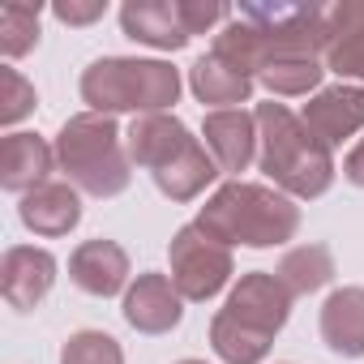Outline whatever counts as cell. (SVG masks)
<instances>
[{
  "label": "cell",
  "instance_id": "obj_6",
  "mask_svg": "<svg viewBox=\"0 0 364 364\" xmlns=\"http://www.w3.org/2000/svg\"><path fill=\"white\" fill-rule=\"evenodd\" d=\"M228 313H232L236 321H245V326H253V330H262V334L274 338V334L283 330L287 313H291V291L279 283V274L253 270V274H245V279L232 287Z\"/></svg>",
  "mask_w": 364,
  "mask_h": 364
},
{
  "label": "cell",
  "instance_id": "obj_29",
  "mask_svg": "<svg viewBox=\"0 0 364 364\" xmlns=\"http://www.w3.org/2000/svg\"><path fill=\"white\" fill-rule=\"evenodd\" d=\"M180 364H206V360H180Z\"/></svg>",
  "mask_w": 364,
  "mask_h": 364
},
{
  "label": "cell",
  "instance_id": "obj_15",
  "mask_svg": "<svg viewBox=\"0 0 364 364\" xmlns=\"http://www.w3.org/2000/svg\"><path fill=\"white\" fill-rule=\"evenodd\" d=\"M326 65L338 77H364V0L326 9Z\"/></svg>",
  "mask_w": 364,
  "mask_h": 364
},
{
  "label": "cell",
  "instance_id": "obj_9",
  "mask_svg": "<svg viewBox=\"0 0 364 364\" xmlns=\"http://www.w3.org/2000/svg\"><path fill=\"white\" fill-rule=\"evenodd\" d=\"M202 137H206V150L219 163V171L240 176L257 154V116L245 112V107L210 112L206 124H202Z\"/></svg>",
  "mask_w": 364,
  "mask_h": 364
},
{
  "label": "cell",
  "instance_id": "obj_22",
  "mask_svg": "<svg viewBox=\"0 0 364 364\" xmlns=\"http://www.w3.org/2000/svg\"><path fill=\"white\" fill-rule=\"evenodd\" d=\"M321 65L313 60V56H283V60H270L262 73H257V82L270 90V95H309V90H317L321 86Z\"/></svg>",
  "mask_w": 364,
  "mask_h": 364
},
{
  "label": "cell",
  "instance_id": "obj_21",
  "mask_svg": "<svg viewBox=\"0 0 364 364\" xmlns=\"http://www.w3.org/2000/svg\"><path fill=\"white\" fill-rule=\"evenodd\" d=\"M274 274L291 296H309V291H317V287H326L334 279V257H330L326 245H300L279 262Z\"/></svg>",
  "mask_w": 364,
  "mask_h": 364
},
{
  "label": "cell",
  "instance_id": "obj_3",
  "mask_svg": "<svg viewBox=\"0 0 364 364\" xmlns=\"http://www.w3.org/2000/svg\"><path fill=\"white\" fill-rule=\"evenodd\" d=\"M56 163L65 167V176L90 198H116L129 189V154L120 146V129L112 116L99 112H82L69 116L56 133Z\"/></svg>",
  "mask_w": 364,
  "mask_h": 364
},
{
  "label": "cell",
  "instance_id": "obj_26",
  "mask_svg": "<svg viewBox=\"0 0 364 364\" xmlns=\"http://www.w3.org/2000/svg\"><path fill=\"white\" fill-rule=\"evenodd\" d=\"M176 5H180V22H185L189 39H193V35H206L215 22H228V18H232V9L215 5V0H176Z\"/></svg>",
  "mask_w": 364,
  "mask_h": 364
},
{
  "label": "cell",
  "instance_id": "obj_13",
  "mask_svg": "<svg viewBox=\"0 0 364 364\" xmlns=\"http://www.w3.org/2000/svg\"><path fill=\"white\" fill-rule=\"evenodd\" d=\"M120 26L129 39L159 48V52H180L189 43V31L180 22V5H171V0H129L120 9Z\"/></svg>",
  "mask_w": 364,
  "mask_h": 364
},
{
  "label": "cell",
  "instance_id": "obj_18",
  "mask_svg": "<svg viewBox=\"0 0 364 364\" xmlns=\"http://www.w3.org/2000/svg\"><path fill=\"white\" fill-rule=\"evenodd\" d=\"M215 176H219V163L210 159V150H206L202 141H193L180 159H171L167 167L154 171V185H159V193L171 198V202H193Z\"/></svg>",
  "mask_w": 364,
  "mask_h": 364
},
{
  "label": "cell",
  "instance_id": "obj_14",
  "mask_svg": "<svg viewBox=\"0 0 364 364\" xmlns=\"http://www.w3.org/2000/svg\"><path fill=\"white\" fill-rule=\"evenodd\" d=\"M69 279L90 296H116L129 283V253L116 240H86L69 257Z\"/></svg>",
  "mask_w": 364,
  "mask_h": 364
},
{
  "label": "cell",
  "instance_id": "obj_23",
  "mask_svg": "<svg viewBox=\"0 0 364 364\" xmlns=\"http://www.w3.org/2000/svg\"><path fill=\"white\" fill-rule=\"evenodd\" d=\"M39 14H43L39 5H22V0L0 9V52L9 60L26 56L39 43Z\"/></svg>",
  "mask_w": 364,
  "mask_h": 364
},
{
  "label": "cell",
  "instance_id": "obj_20",
  "mask_svg": "<svg viewBox=\"0 0 364 364\" xmlns=\"http://www.w3.org/2000/svg\"><path fill=\"white\" fill-rule=\"evenodd\" d=\"M270 343H274L270 334H262V330L236 321L228 309L210 321V347H215L219 360H228V364H262V360L270 355Z\"/></svg>",
  "mask_w": 364,
  "mask_h": 364
},
{
  "label": "cell",
  "instance_id": "obj_7",
  "mask_svg": "<svg viewBox=\"0 0 364 364\" xmlns=\"http://www.w3.org/2000/svg\"><path fill=\"white\" fill-rule=\"evenodd\" d=\"M52 283H56V257L48 249H31V245L5 249V257H0V291L18 313L39 309Z\"/></svg>",
  "mask_w": 364,
  "mask_h": 364
},
{
  "label": "cell",
  "instance_id": "obj_1",
  "mask_svg": "<svg viewBox=\"0 0 364 364\" xmlns=\"http://www.w3.org/2000/svg\"><path fill=\"white\" fill-rule=\"evenodd\" d=\"M257 163L274 185L291 198H321L334 185V159L330 146L317 141L300 116L283 103H257Z\"/></svg>",
  "mask_w": 364,
  "mask_h": 364
},
{
  "label": "cell",
  "instance_id": "obj_10",
  "mask_svg": "<svg viewBox=\"0 0 364 364\" xmlns=\"http://www.w3.org/2000/svg\"><path fill=\"white\" fill-rule=\"evenodd\" d=\"M180 296L167 274H137V283L124 291V321L141 334H167L180 326Z\"/></svg>",
  "mask_w": 364,
  "mask_h": 364
},
{
  "label": "cell",
  "instance_id": "obj_27",
  "mask_svg": "<svg viewBox=\"0 0 364 364\" xmlns=\"http://www.w3.org/2000/svg\"><path fill=\"white\" fill-rule=\"evenodd\" d=\"M65 26H86V22H99L103 14H107V5L103 0H86V5H77V0H65V5H56L52 9Z\"/></svg>",
  "mask_w": 364,
  "mask_h": 364
},
{
  "label": "cell",
  "instance_id": "obj_5",
  "mask_svg": "<svg viewBox=\"0 0 364 364\" xmlns=\"http://www.w3.org/2000/svg\"><path fill=\"white\" fill-rule=\"evenodd\" d=\"M167 257H171V283H176V291L185 296V300H210V296H219L228 287L232 270H236L232 266V249L219 245L198 223L176 232Z\"/></svg>",
  "mask_w": 364,
  "mask_h": 364
},
{
  "label": "cell",
  "instance_id": "obj_4",
  "mask_svg": "<svg viewBox=\"0 0 364 364\" xmlns=\"http://www.w3.org/2000/svg\"><path fill=\"white\" fill-rule=\"evenodd\" d=\"M82 99L99 116H116V112L154 116L180 99V73L163 60L103 56L82 73Z\"/></svg>",
  "mask_w": 364,
  "mask_h": 364
},
{
  "label": "cell",
  "instance_id": "obj_2",
  "mask_svg": "<svg viewBox=\"0 0 364 364\" xmlns=\"http://www.w3.org/2000/svg\"><path fill=\"white\" fill-rule=\"evenodd\" d=\"M198 228H206L219 245H249V249H274L287 245L300 228V206L287 193H274L266 185L232 180L223 185L198 215Z\"/></svg>",
  "mask_w": 364,
  "mask_h": 364
},
{
  "label": "cell",
  "instance_id": "obj_12",
  "mask_svg": "<svg viewBox=\"0 0 364 364\" xmlns=\"http://www.w3.org/2000/svg\"><path fill=\"white\" fill-rule=\"evenodd\" d=\"M56 163V150L39 137V133H9L0 141V185L9 193H31L39 185H48V171Z\"/></svg>",
  "mask_w": 364,
  "mask_h": 364
},
{
  "label": "cell",
  "instance_id": "obj_17",
  "mask_svg": "<svg viewBox=\"0 0 364 364\" xmlns=\"http://www.w3.org/2000/svg\"><path fill=\"white\" fill-rule=\"evenodd\" d=\"M321 338L334 355H364V287H338L321 304Z\"/></svg>",
  "mask_w": 364,
  "mask_h": 364
},
{
  "label": "cell",
  "instance_id": "obj_8",
  "mask_svg": "<svg viewBox=\"0 0 364 364\" xmlns=\"http://www.w3.org/2000/svg\"><path fill=\"white\" fill-rule=\"evenodd\" d=\"M304 129L326 141V146H338L343 137L360 133L364 129V90L360 86H330V90H317L304 112H300Z\"/></svg>",
  "mask_w": 364,
  "mask_h": 364
},
{
  "label": "cell",
  "instance_id": "obj_28",
  "mask_svg": "<svg viewBox=\"0 0 364 364\" xmlns=\"http://www.w3.org/2000/svg\"><path fill=\"white\" fill-rule=\"evenodd\" d=\"M343 176L351 180V185H360V189H364V137H360V141H355V150L343 159Z\"/></svg>",
  "mask_w": 364,
  "mask_h": 364
},
{
  "label": "cell",
  "instance_id": "obj_25",
  "mask_svg": "<svg viewBox=\"0 0 364 364\" xmlns=\"http://www.w3.org/2000/svg\"><path fill=\"white\" fill-rule=\"evenodd\" d=\"M35 112V86L18 69H0V124H18Z\"/></svg>",
  "mask_w": 364,
  "mask_h": 364
},
{
  "label": "cell",
  "instance_id": "obj_24",
  "mask_svg": "<svg viewBox=\"0 0 364 364\" xmlns=\"http://www.w3.org/2000/svg\"><path fill=\"white\" fill-rule=\"evenodd\" d=\"M60 364H124V351L103 330H77L60 347Z\"/></svg>",
  "mask_w": 364,
  "mask_h": 364
},
{
  "label": "cell",
  "instance_id": "obj_16",
  "mask_svg": "<svg viewBox=\"0 0 364 364\" xmlns=\"http://www.w3.org/2000/svg\"><path fill=\"white\" fill-rule=\"evenodd\" d=\"M18 215H22V223H26L35 236L56 240V236H69V232L77 228L82 202H77V193H73L69 185H52V180H48V185L31 189V193L22 198Z\"/></svg>",
  "mask_w": 364,
  "mask_h": 364
},
{
  "label": "cell",
  "instance_id": "obj_11",
  "mask_svg": "<svg viewBox=\"0 0 364 364\" xmlns=\"http://www.w3.org/2000/svg\"><path fill=\"white\" fill-rule=\"evenodd\" d=\"M193 141H198V137H193L185 124H180L176 116H163V112L137 116V120L129 124V159H133L137 167H150V176H154L159 167H167L171 159H180Z\"/></svg>",
  "mask_w": 364,
  "mask_h": 364
},
{
  "label": "cell",
  "instance_id": "obj_19",
  "mask_svg": "<svg viewBox=\"0 0 364 364\" xmlns=\"http://www.w3.org/2000/svg\"><path fill=\"white\" fill-rule=\"evenodd\" d=\"M189 86H193V95H198L202 103H210V107H219V112H228L232 103H249V95H253V77L236 73V69L223 65L215 52L202 56V60L189 69Z\"/></svg>",
  "mask_w": 364,
  "mask_h": 364
}]
</instances>
